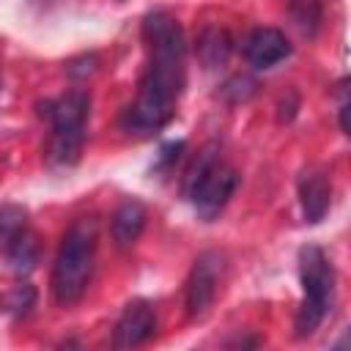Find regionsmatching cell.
Wrapping results in <instances>:
<instances>
[{"instance_id":"cell-4","label":"cell","mask_w":351,"mask_h":351,"mask_svg":"<svg viewBox=\"0 0 351 351\" xmlns=\"http://www.w3.org/2000/svg\"><path fill=\"white\" fill-rule=\"evenodd\" d=\"M299 280H302V307L296 313V337H310L326 313L332 310L335 299V269L321 247L307 244L299 252Z\"/></svg>"},{"instance_id":"cell-7","label":"cell","mask_w":351,"mask_h":351,"mask_svg":"<svg viewBox=\"0 0 351 351\" xmlns=\"http://www.w3.org/2000/svg\"><path fill=\"white\" fill-rule=\"evenodd\" d=\"M143 33H145V41L151 47V55H159V58H181L186 55V38H184V30L181 25L176 22L173 14L167 11H151L143 22Z\"/></svg>"},{"instance_id":"cell-12","label":"cell","mask_w":351,"mask_h":351,"mask_svg":"<svg viewBox=\"0 0 351 351\" xmlns=\"http://www.w3.org/2000/svg\"><path fill=\"white\" fill-rule=\"evenodd\" d=\"M197 60L206 66V69H217V66H225L230 52H233V38L228 36V30L222 27H206L200 30L197 36Z\"/></svg>"},{"instance_id":"cell-10","label":"cell","mask_w":351,"mask_h":351,"mask_svg":"<svg viewBox=\"0 0 351 351\" xmlns=\"http://www.w3.org/2000/svg\"><path fill=\"white\" fill-rule=\"evenodd\" d=\"M299 200H302L304 219L321 222L324 214L329 211V203H332V184H329L326 173H321V170L304 173L299 181Z\"/></svg>"},{"instance_id":"cell-17","label":"cell","mask_w":351,"mask_h":351,"mask_svg":"<svg viewBox=\"0 0 351 351\" xmlns=\"http://www.w3.org/2000/svg\"><path fill=\"white\" fill-rule=\"evenodd\" d=\"M255 88H258V82H255L252 77L239 74V77H233V80H228V82H225L222 93H225L230 101H247V99L255 93Z\"/></svg>"},{"instance_id":"cell-9","label":"cell","mask_w":351,"mask_h":351,"mask_svg":"<svg viewBox=\"0 0 351 351\" xmlns=\"http://www.w3.org/2000/svg\"><path fill=\"white\" fill-rule=\"evenodd\" d=\"M288 55H291V44L285 33H280L277 27H255L244 41V58L255 69H269L285 60Z\"/></svg>"},{"instance_id":"cell-13","label":"cell","mask_w":351,"mask_h":351,"mask_svg":"<svg viewBox=\"0 0 351 351\" xmlns=\"http://www.w3.org/2000/svg\"><path fill=\"white\" fill-rule=\"evenodd\" d=\"M3 258L8 261L11 271H16V274H30V271L36 269L38 258H41V241H38L36 230H30V228L22 230L19 239L8 247V252H5Z\"/></svg>"},{"instance_id":"cell-18","label":"cell","mask_w":351,"mask_h":351,"mask_svg":"<svg viewBox=\"0 0 351 351\" xmlns=\"http://www.w3.org/2000/svg\"><path fill=\"white\" fill-rule=\"evenodd\" d=\"M181 151H184V143H170V145H165V148H162V165L176 162Z\"/></svg>"},{"instance_id":"cell-16","label":"cell","mask_w":351,"mask_h":351,"mask_svg":"<svg viewBox=\"0 0 351 351\" xmlns=\"http://www.w3.org/2000/svg\"><path fill=\"white\" fill-rule=\"evenodd\" d=\"M33 304H36V288H33L30 282H16V285H11V288L3 293V299H0V310L8 313V315H14V318L27 315Z\"/></svg>"},{"instance_id":"cell-2","label":"cell","mask_w":351,"mask_h":351,"mask_svg":"<svg viewBox=\"0 0 351 351\" xmlns=\"http://www.w3.org/2000/svg\"><path fill=\"white\" fill-rule=\"evenodd\" d=\"M96 258V219L80 217L63 236L60 252L52 266V296L60 307H71L82 299Z\"/></svg>"},{"instance_id":"cell-11","label":"cell","mask_w":351,"mask_h":351,"mask_svg":"<svg viewBox=\"0 0 351 351\" xmlns=\"http://www.w3.org/2000/svg\"><path fill=\"white\" fill-rule=\"evenodd\" d=\"M145 206L140 203V200H123L118 208H115V214H112V222H110V233H112V241H115V247L118 250H129L134 241H137V236L143 233V228H145Z\"/></svg>"},{"instance_id":"cell-14","label":"cell","mask_w":351,"mask_h":351,"mask_svg":"<svg viewBox=\"0 0 351 351\" xmlns=\"http://www.w3.org/2000/svg\"><path fill=\"white\" fill-rule=\"evenodd\" d=\"M27 228H30L27 225V208H22L16 203H3L0 206V258L8 252V247Z\"/></svg>"},{"instance_id":"cell-5","label":"cell","mask_w":351,"mask_h":351,"mask_svg":"<svg viewBox=\"0 0 351 351\" xmlns=\"http://www.w3.org/2000/svg\"><path fill=\"white\" fill-rule=\"evenodd\" d=\"M236 189V170L217 159V145L208 143L184 178V192L203 219H214Z\"/></svg>"},{"instance_id":"cell-8","label":"cell","mask_w":351,"mask_h":351,"mask_svg":"<svg viewBox=\"0 0 351 351\" xmlns=\"http://www.w3.org/2000/svg\"><path fill=\"white\" fill-rule=\"evenodd\" d=\"M156 329V313L148 302H132L121 313L115 332H112V346L115 348H134L145 343Z\"/></svg>"},{"instance_id":"cell-15","label":"cell","mask_w":351,"mask_h":351,"mask_svg":"<svg viewBox=\"0 0 351 351\" xmlns=\"http://www.w3.org/2000/svg\"><path fill=\"white\" fill-rule=\"evenodd\" d=\"M288 16L302 36H315L321 25V0H291Z\"/></svg>"},{"instance_id":"cell-1","label":"cell","mask_w":351,"mask_h":351,"mask_svg":"<svg viewBox=\"0 0 351 351\" xmlns=\"http://www.w3.org/2000/svg\"><path fill=\"white\" fill-rule=\"evenodd\" d=\"M181 88H184V60L151 55V66L140 80L137 99L121 115L123 132L151 134L162 129L176 112Z\"/></svg>"},{"instance_id":"cell-6","label":"cell","mask_w":351,"mask_h":351,"mask_svg":"<svg viewBox=\"0 0 351 351\" xmlns=\"http://www.w3.org/2000/svg\"><path fill=\"white\" fill-rule=\"evenodd\" d=\"M225 271V258L219 252H203L195 266L192 274L186 280V315L189 318H203L217 296V285L222 280Z\"/></svg>"},{"instance_id":"cell-3","label":"cell","mask_w":351,"mask_h":351,"mask_svg":"<svg viewBox=\"0 0 351 351\" xmlns=\"http://www.w3.org/2000/svg\"><path fill=\"white\" fill-rule=\"evenodd\" d=\"M90 110V96L85 90H69L55 101H41L38 115L52 121V134L47 143V159L52 165H74L85 140V121Z\"/></svg>"}]
</instances>
